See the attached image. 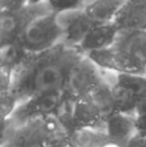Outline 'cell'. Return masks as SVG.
<instances>
[{"mask_svg": "<svg viewBox=\"0 0 146 147\" xmlns=\"http://www.w3.org/2000/svg\"><path fill=\"white\" fill-rule=\"evenodd\" d=\"M28 3L29 0H0V11H17Z\"/></svg>", "mask_w": 146, "mask_h": 147, "instance_id": "cell-18", "label": "cell"}, {"mask_svg": "<svg viewBox=\"0 0 146 147\" xmlns=\"http://www.w3.org/2000/svg\"><path fill=\"white\" fill-rule=\"evenodd\" d=\"M53 12L48 1L30 5L17 11H0V47L11 44L36 18Z\"/></svg>", "mask_w": 146, "mask_h": 147, "instance_id": "cell-6", "label": "cell"}, {"mask_svg": "<svg viewBox=\"0 0 146 147\" xmlns=\"http://www.w3.org/2000/svg\"><path fill=\"white\" fill-rule=\"evenodd\" d=\"M104 80V70L85 55L71 68L63 93L74 101L81 100L87 98Z\"/></svg>", "mask_w": 146, "mask_h": 147, "instance_id": "cell-5", "label": "cell"}, {"mask_svg": "<svg viewBox=\"0 0 146 147\" xmlns=\"http://www.w3.org/2000/svg\"><path fill=\"white\" fill-rule=\"evenodd\" d=\"M104 132L108 139L126 144L137 134L135 115L115 112L104 123Z\"/></svg>", "mask_w": 146, "mask_h": 147, "instance_id": "cell-11", "label": "cell"}, {"mask_svg": "<svg viewBox=\"0 0 146 147\" xmlns=\"http://www.w3.org/2000/svg\"><path fill=\"white\" fill-rule=\"evenodd\" d=\"M125 147H146V137L136 134L125 144Z\"/></svg>", "mask_w": 146, "mask_h": 147, "instance_id": "cell-20", "label": "cell"}, {"mask_svg": "<svg viewBox=\"0 0 146 147\" xmlns=\"http://www.w3.org/2000/svg\"><path fill=\"white\" fill-rule=\"evenodd\" d=\"M137 113H146V94L139 100L136 114Z\"/></svg>", "mask_w": 146, "mask_h": 147, "instance_id": "cell-22", "label": "cell"}, {"mask_svg": "<svg viewBox=\"0 0 146 147\" xmlns=\"http://www.w3.org/2000/svg\"><path fill=\"white\" fill-rule=\"evenodd\" d=\"M57 20L64 31L61 42L72 47L79 46L88 32L96 26L86 16L83 9L58 13Z\"/></svg>", "mask_w": 146, "mask_h": 147, "instance_id": "cell-7", "label": "cell"}, {"mask_svg": "<svg viewBox=\"0 0 146 147\" xmlns=\"http://www.w3.org/2000/svg\"><path fill=\"white\" fill-rule=\"evenodd\" d=\"M135 123L137 134L146 137V113H137L135 115Z\"/></svg>", "mask_w": 146, "mask_h": 147, "instance_id": "cell-19", "label": "cell"}, {"mask_svg": "<svg viewBox=\"0 0 146 147\" xmlns=\"http://www.w3.org/2000/svg\"><path fill=\"white\" fill-rule=\"evenodd\" d=\"M113 81L128 89L139 99L146 94V75L131 73H114Z\"/></svg>", "mask_w": 146, "mask_h": 147, "instance_id": "cell-16", "label": "cell"}, {"mask_svg": "<svg viewBox=\"0 0 146 147\" xmlns=\"http://www.w3.org/2000/svg\"><path fill=\"white\" fill-rule=\"evenodd\" d=\"M124 0H94L83 8L84 13L94 25L112 23Z\"/></svg>", "mask_w": 146, "mask_h": 147, "instance_id": "cell-12", "label": "cell"}, {"mask_svg": "<svg viewBox=\"0 0 146 147\" xmlns=\"http://www.w3.org/2000/svg\"><path fill=\"white\" fill-rule=\"evenodd\" d=\"M63 92H53L33 96L17 104L8 119L2 121L3 127L18 128L37 120L54 117Z\"/></svg>", "mask_w": 146, "mask_h": 147, "instance_id": "cell-4", "label": "cell"}, {"mask_svg": "<svg viewBox=\"0 0 146 147\" xmlns=\"http://www.w3.org/2000/svg\"><path fill=\"white\" fill-rule=\"evenodd\" d=\"M55 13H62L72 10H82L86 5V0H47Z\"/></svg>", "mask_w": 146, "mask_h": 147, "instance_id": "cell-17", "label": "cell"}, {"mask_svg": "<svg viewBox=\"0 0 146 147\" xmlns=\"http://www.w3.org/2000/svg\"><path fill=\"white\" fill-rule=\"evenodd\" d=\"M118 33L113 23L96 25L88 32L78 48L85 55L105 50L114 44Z\"/></svg>", "mask_w": 146, "mask_h": 147, "instance_id": "cell-9", "label": "cell"}, {"mask_svg": "<svg viewBox=\"0 0 146 147\" xmlns=\"http://www.w3.org/2000/svg\"><path fill=\"white\" fill-rule=\"evenodd\" d=\"M63 34L57 13L51 12L32 21L20 35L18 42L28 53H40L60 43Z\"/></svg>", "mask_w": 146, "mask_h": 147, "instance_id": "cell-3", "label": "cell"}, {"mask_svg": "<svg viewBox=\"0 0 146 147\" xmlns=\"http://www.w3.org/2000/svg\"><path fill=\"white\" fill-rule=\"evenodd\" d=\"M83 130L104 131V121L88 98L76 101L71 123V134Z\"/></svg>", "mask_w": 146, "mask_h": 147, "instance_id": "cell-10", "label": "cell"}, {"mask_svg": "<svg viewBox=\"0 0 146 147\" xmlns=\"http://www.w3.org/2000/svg\"><path fill=\"white\" fill-rule=\"evenodd\" d=\"M43 1H46V0H29V3L30 5H34V4H38V3H41Z\"/></svg>", "mask_w": 146, "mask_h": 147, "instance_id": "cell-23", "label": "cell"}, {"mask_svg": "<svg viewBox=\"0 0 146 147\" xmlns=\"http://www.w3.org/2000/svg\"><path fill=\"white\" fill-rule=\"evenodd\" d=\"M98 147H125V144L119 143V142L113 141V140H110V139H108V138H106Z\"/></svg>", "mask_w": 146, "mask_h": 147, "instance_id": "cell-21", "label": "cell"}, {"mask_svg": "<svg viewBox=\"0 0 146 147\" xmlns=\"http://www.w3.org/2000/svg\"><path fill=\"white\" fill-rule=\"evenodd\" d=\"M104 73H105V80L94 89L87 98L95 107L100 117L105 123L106 120L117 111L115 108L114 100H113L112 88H111V82L108 77V72L104 70Z\"/></svg>", "mask_w": 146, "mask_h": 147, "instance_id": "cell-13", "label": "cell"}, {"mask_svg": "<svg viewBox=\"0 0 146 147\" xmlns=\"http://www.w3.org/2000/svg\"><path fill=\"white\" fill-rule=\"evenodd\" d=\"M112 23L119 32L146 30V0H124Z\"/></svg>", "mask_w": 146, "mask_h": 147, "instance_id": "cell-8", "label": "cell"}, {"mask_svg": "<svg viewBox=\"0 0 146 147\" xmlns=\"http://www.w3.org/2000/svg\"><path fill=\"white\" fill-rule=\"evenodd\" d=\"M0 48V71L12 75L13 72L24 61L28 52L21 46L18 40Z\"/></svg>", "mask_w": 146, "mask_h": 147, "instance_id": "cell-15", "label": "cell"}, {"mask_svg": "<svg viewBox=\"0 0 146 147\" xmlns=\"http://www.w3.org/2000/svg\"><path fill=\"white\" fill-rule=\"evenodd\" d=\"M113 76H114V72L108 71V77L111 82L113 100H114L116 111L129 115H136L137 106L140 99L128 89L115 83L113 81Z\"/></svg>", "mask_w": 146, "mask_h": 147, "instance_id": "cell-14", "label": "cell"}, {"mask_svg": "<svg viewBox=\"0 0 146 147\" xmlns=\"http://www.w3.org/2000/svg\"><path fill=\"white\" fill-rule=\"evenodd\" d=\"M83 56L78 47L63 42L44 52L28 53L12 74L8 94L19 104L37 95L63 92L71 68Z\"/></svg>", "mask_w": 146, "mask_h": 147, "instance_id": "cell-1", "label": "cell"}, {"mask_svg": "<svg viewBox=\"0 0 146 147\" xmlns=\"http://www.w3.org/2000/svg\"><path fill=\"white\" fill-rule=\"evenodd\" d=\"M86 56L107 71L146 75V30L120 31L110 48Z\"/></svg>", "mask_w": 146, "mask_h": 147, "instance_id": "cell-2", "label": "cell"}]
</instances>
